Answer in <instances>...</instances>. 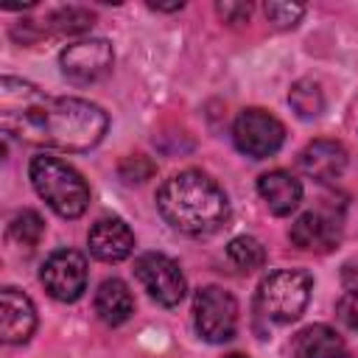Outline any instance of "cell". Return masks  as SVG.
<instances>
[{
    "label": "cell",
    "instance_id": "obj_1",
    "mask_svg": "<svg viewBox=\"0 0 358 358\" xmlns=\"http://www.w3.org/2000/svg\"><path fill=\"white\" fill-rule=\"evenodd\" d=\"M0 126L8 137L31 145L90 151L103 140L109 117L98 103H90L84 98H53L31 81L3 76Z\"/></svg>",
    "mask_w": 358,
    "mask_h": 358
},
{
    "label": "cell",
    "instance_id": "obj_2",
    "mask_svg": "<svg viewBox=\"0 0 358 358\" xmlns=\"http://www.w3.org/2000/svg\"><path fill=\"white\" fill-rule=\"evenodd\" d=\"M159 215L182 235H213L229 221L227 193L201 171H182L157 190Z\"/></svg>",
    "mask_w": 358,
    "mask_h": 358
},
{
    "label": "cell",
    "instance_id": "obj_3",
    "mask_svg": "<svg viewBox=\"0 0 358 358\" xmlns=\"http://www.w3.org/2000/svg\"><path fill=\"white\" fill-rule=\"evenodd\" d=\"M31 185L45 204L62 218H78L90 204V185L84 176L59 157L39 154L31 159Z\"/></svg>",
    "mask_w": 358,
    "mask_h": 358
},
{
    "label": "cell",
    "instance_id": "obj_4",
    "mask_svg": "<svg viewBox=\"0 0 358 358\" xmlns=\"http://www.w3.org/2000/svg\"><path fill=\"white\" fill-rule=\"evenodd\" d=\"M310 288L313 280L308 271H296V268L271 271L257 288V310L277 324H291L302 316L310 299Z\"/></svg>",
    "mask_w": 358,
    "mask_h": 358
},
{
    "label": "cell",
    "instance_id": "obj_5",
    "mask_svg": "<svg viewBox=\"0 0 358 358\" xmlns=\"http://www.w3.org/2000/svg\"><path fill=\"white\" fill-rule=\"evenodd\" d=\"M196 330L210 344H224L238 330V302L221 285H204L193 299Z\"/></svg>",
    "mask_w": 358,
    "mask_h": 358
},
{
    "label": "cell",
    "instance_id": "obj_6",
    "mask_svg": "<svg viewBox=\"0 0 358 358\" xmlns=\"http://www.w3.org/2000/svg\"><path fill=\"white\" fill-rule=\"evenodd\" d=\"M235 148L252 159L277 154L285 143V126L266 109H243L232 123Z\"/></svg>",
    "mask_w": 358,
    "mask_h": 358
},
{
    "label": "cell",
    "instance_id": "obj_7",
    "mask_svg": "<svg viewBox=\"0 0 358 358\" xmlns=\"http://www.w3.org/2000/svg\"><path fill=\"white\" fill-rule=\"evenodd\" d=\"M134 277L137 282L148 291V296L162 305V308H173L182 302L187 285H185V274L182 268L162 252H145L134 260Z\"/></svg>",
    "mask_w": 358,
    "mask_h": 358
},
{
    "label": "cell",
    "instance_id": "obj_8",
    "mask_svg": "<svg viewBox=\"0 0 358 358\" xmlns=\"http://www.w3.org/2000/svg\"><path fill=\"white\" fill-rule=\"evenodd\" d=\"M39 280L59 302H76L87 291V260L76 249H56L42 263Z\"/></svg>",
    "mask_w": 358,
    "mask_h": 358
},
{
    "label": "cell",
    "instance_id": "obj_9",
    "mask_svg": "<svg viewBox=\"0 0 358 358\" xmlns=\"http://www.w3.org/2000/svg\"><path fill=\"white\" fill-rule=\"evenodd\" d=\"M112 62H115V53L106 39H81V42L67 45L59 53L62 76L78 87L103 78L109 73Z\"/></svg>",
    "mask_w": 358,
    "mask_h": 358
},
{
    "label": "cell",
    "instance_id": "obj_10",
    "mask_svg": "<svg viewBox=\"0 0 358 358\" xmlns=\"http://www.w3.org/2000/svg\"><path fill=\"white\" fill-rule=\"evenodd\" d=\"M34 330H36L34 302L22 291L6 285L0 291V338L6 344H22L34 336Z\"/></svg>",
    "mask_w": 358,
    "mask_h": 358
},
{
    "label": "cell",
    "instance_id": "obj_11",
    "mask_svg": "<svg viewBox=\"0 0 358 358\" xmlns=\"http://www.w3.org/2000/svg\"><path fill=\"white\" fill-rule=\"evenodd\" d=\"M92 257L103 263H120L134 249V232L123 218H98L87 235Z\"/></svg>",
    "mask_w": 358,
    "mask_h": 358
},
{
    "label": "cell",
    "instance_id": "obj_12",
    "mask_svg": "<svg viewBox=\"0 0 358 358\" xmlns=\"http://www.w3.org/2000/svg\"><path fill=\"white\" fill-rule=\"evenodd\" d=\"M288 238L294 246L305 249V252H330L338 238H341V229H338V221L324 215V213H302L291 229H288Z\"/></svg>",
    "mask_w": 358,
    "mask_h": 358
},
{
    "label": "cell",
    "instance_id": "obj_13",
    "mask_svg": "<svg viewBox=\"0 0 358 358\" xmlns=\"http://www.w3.org/2000/svg\"><path fill=\"white\" fill-rule=\"evenodd\" d=\"M299 168L313 182H333L347 168V148L336 140H313L299 154Z\"/></svg>",
    "mask_w": 358,
    "mask_h": 358
},
{
    "label": "cell",
    "instance_id": "obj_14",
    "mask_svg": "<svg viewBox=\"0 0 358 358\" xmlns=\"http://www.w3.org/2000/svg\"><path fill=\"white\" fill-rule=\"evenodd\" d=\"M257 193L274 215H288L302 201V185L288 171H268L257 179Z\"/></svg>",
    "mask_w": 358,
    "mask_h": 358
},
{
    "label": "cell",
    "instance_id": "obj_15",
    "mask_svg": "<svg viewBox=\"0 0 358 358\" xmlns=\"http://www.w3.org/2000/svg\"><path fill=\"white\" fill-rule=\"evenodd\" d=\"M95 313L109 327L123 324L134 313V296H131L129 285L123 280H117V277L103 280L98 285V291H95Z\"/></svg>",
    "mask_w": 358,
    "mask_h": 358
},
{
    "label": "cell",
    "instance_id": "obj_16",
    "mask_svg": "<svg viewBox=\"0 0 358 358\" xmlns=\"http://www.w3.org/2000/svg\"><path fill=\"white\" fill-rule=\"evenodd\" d=\"M347 344L344 338L327 324H310L296 333L294 338V358H344Z\"/></svg>",
    "mask_w": 358,
    "mask_h": 358
},
{
    "label": "cell",
    "instance_id": "obj_17",
    "mask_svg": "<svg viewBox=\"0 0 358 358\" xmlns=\"http://www.w3.org/2000/svg\"><path fill=\"white\" fill-rule=\"evenodd\" d=\"M288 103L299 117H319L324 109V92L316 81L299 78L288 92Z\"/></svg>",
    "mask_w": 358,
    "mask_h": 358
},
{
    "label": "cell",
    "instance_id": "obj_18",
    "mask_svg": "<svg viewBox=\"0 0 358 358\" xmlns=\"http://www.w3.org/2000/svg\"><path fill=\"white\" fill-rule=\"evenodd\" d=\"M227 257H229V263H232L235 268H241V271H255V268H260V266L266 263V249H263V243H260L257 238H252V235H238V238L229 241Z\"/></svg>",
    "mask_w": 358,
    "mask_h": 358
},
{
    "label": "cell",
    "instance_id": "obj_19",
    "mask_svg": "<svg viewBox=\"0 0 358 358\" xmlns=\"http://www.w3.org/2000/svg\"><path fill=\"white\" fill-rule=\"evenodd\" d=\"M42 235H45V221L36 210H20L8 221V238L20 246H36Z\"/></svg>",
    "mask_w": 358,
    "mask_h": 358
},
{
    "label": "cell",
    "instance_id": "obj_20",
    "mask_svg": "<svg viewBox=\"0 0 358 358\" xmlns=\"http://www.w3.org/2000/svg\"><path fill=\"white\" fill-rule=\"evenodd\" d=\"M92 22H95V17L87 8L67 6V8H56L45 25H50L56 34H84L92 28Z\"/></svg>",
    "mask_w": 358,
    "mask_h": 358
},
{
    "label": "cell",
    "instance_id": "obj_21",
    "mask_svg": "<svg viewBox=\"0 0 358 358\" xmlns=\"http://www.w3.org/2000/svg\"><path fill=\"white\" fill-rule=\"evenodd\" d=\"M302 14H305V6H296V3H266V17L274 28H294Z\"/></svg>",
    "mask_w": 358,
    "mask_h": 358
},
{
    "label": "cell",
    "instance_id": "obj_22",
    "mask_svg": "<svg viewBox=\"0 0 358 358\" xmlns=\"http://www.w3.org/2000/svg\"><path fill=\"white\" fill-rule=\"evenodd\" d=\"M154 171H157V168H154V162H151L148 157H143V154L126 157V159L120 162V176H123L126 182H145Z\"/></svg>",
    "mask_w": 358,
    "mask_h": 358
},
{
    "label": "cell",
    "instance_id": "obj_23",
    "mask_svg": "<svg viewBox=\"0 0 358 358\" xmlns=\"http://www.w3.org/2000/svg\"><path fill=\"white\" fill-rule=\"evenodd\" d=\"M336 313H338V319H341L350 330L358 333V288H355V291H347V294L338 299Z\"/></svg>",
    "mask_w": 358,
    "mask_h": 358
},
{
    "label": "cell",
    "instance_id": "obj_24",
    "mask_svg": "<svg viewBox=\"0 0 358 358\" xmlns=\"http://www.w3.org/2000/svg\"><path fill=\"white\" fill-rule=\"evenodd\" d=\"M215 8H218V14H221L227 22H243V20L252 14V6H249V3H218Z\"/></svg>",
    "mask_w": 358,
    "mask_h": 358
},
{
    "label": "cell",
    "instance_id": "obj_25",
    "mask_svg": "<svg viewBox=\"0 0 358 358\" xmlns=\"http://www.w3.org/2000/svg\"><path fill=\"white\" fill-rule=\"evenodd\" d=\"M341 280H344V285H347L350 291H355V288H358V263H347Z\"/></svg>",
    "mask_w": 358,
    "mask_h": 358
},
{
    "label": "cell",
    "instance_id": "obj_26",
    "mask_svg": "<svg viewBox=\"0 0 358 358\" xmlns=\"http://www.w3.org/2000/svg\"><path fill=\"white\" fill-rule=\"evenodd\" d=\"M151 8H154V11H179L182 3H171V6H157V3H151Z\"/></svg>",
    "mask_w": 358,
    "mask_h": 358
},
{
    "label": "cell",
    "instance_id": "obj_27",
    "mask_svg": "<svg viewBox=\"0 0 358 358\" xmlns=\"http://www.w3.org/2000/svg\"><path fill=\"white\" fill-rule=\"evenodd\" d=\"M227 358H249V355H243V352H232V355H227Z\"/></svg>",
    "mask_w": 358,
    "mask_h": 358
},
{
    "label": "cell",
    "instance_id": "obj_28",
    "mask_svg": "<svg viewBox=\"0 0 358 358\" xmlns=\"http://www.w3.org/2000/svg\"><path fill=\"white\" fill-rule=\"evenodd\" d=\"M344 358H352V355H344Z\"/></svg>",
    "mask_w": 358,
    "mask_h": 358
}]
</instances>
